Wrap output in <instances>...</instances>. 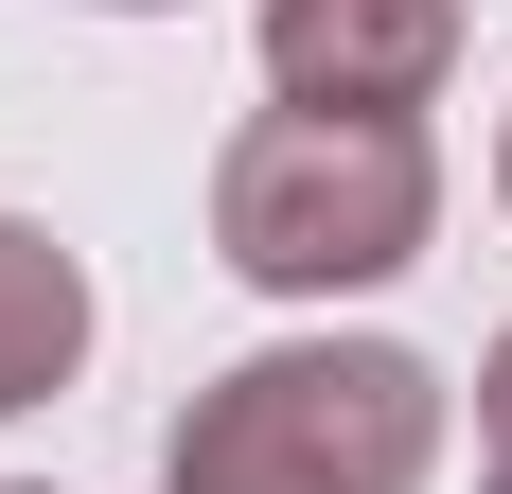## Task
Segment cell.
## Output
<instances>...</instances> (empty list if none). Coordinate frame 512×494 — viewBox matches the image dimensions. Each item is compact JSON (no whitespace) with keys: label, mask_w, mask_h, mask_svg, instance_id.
<instances>
[{"label":"cell","mask_w":512,"mask_h":494,"mask_svg":"<svg viewBox=\"0 0 512 494\" xmlns=\"http://www.w3.org/2000/svg\"><path fill=\"white\" fill-rule=\"evenodd\" d=\"M477 424H495V459H512V336H495V371H477Z\"/></svg>","instance_id":"5"},{"label":"cell","mask_w":512,"mask_h":494,"mask_svg":"<svg viewBox=\"0 0 512 494\" xmlns=\"http://www.w3.org/2000/svg\"><path fill=\"white\" fill-rule=\"evenodd\" d=\"M495 195H512V142H495Z\"/></svg>","instance_id":"6"},{"label":"cell","mask_w":512,"mask_h":494,"mask_svg":"<svg viewBox=\"0 0 512 494\" xmlns=\"http://www.w3.org/2000/svg\"><path fill=\"white\" fill-rule=\"evenodd\" d=\"M283 106H424L460 71V0H265Z\"/></svg>","instance_id":"3"},{"label":"cell","mask_w":512,"mask_h":494,"mask_svg":"<svg viewBox=\"0 0 512 494\" xmlns=\"http://www.w3.org/2000/svg\"><path fill=\"white\" fill-rule=\"evenodd\" d=\"M477 494H512V459H495V477H477Z\"/></svg>","instance_id":"7"},{"label":"cell","mask_w":512,"mask_h":494,"mask_svg":"<svg viewBox=\"0 0 512 494\" xmlns=\"http://www.w3.org/2000/svg\"><path fill=\"white\" fill-rule=\"evenodd\" d=\"M442 459V371L389 336H283L212 371L159 442V494H424Z\"/></svg>","instance_id":"1"},{"label":"cell","mask_w":512,"mask_h":494,"mask_svg":"<svg viewBox=\"0 0 512 494\" xmlns=\"http://www.w3.org/2000/svg\"><path fill=\"white\" fill-rule=\"evenodd\" d=\"M71 353H89V265L0 212V424H18L36 389H71Z\"/></svg>","instance_id":"4"},{"label":"cell","mask_w":512,"mask_h":494,"mask_svg":"<svg viewBox=\"0 0 512 494\" xmlns=\"http://www.w3.org/2000/svg\"><path fill=\"white\" fill-rule=\"evenodd\" d=\"M424 230H442V159L407 106H265L212 159V247L265 300H354L389 265H424Z\"/></svg>","instance_id":"2"}]
</instances>
